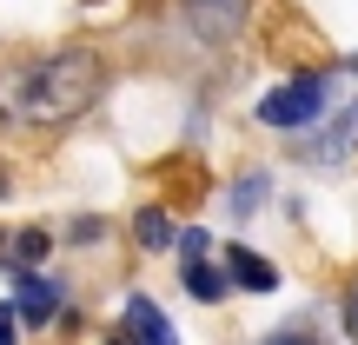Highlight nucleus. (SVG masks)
<instances>
[{"label": "nucleus", "instance_id": "f257e3e1", "mask_svg": "<svg viewBox=\"0 0 358 345\" xmlns=\"http://www.w3.org/2000/svg\"><path fill=\"white\" fill-rule=\"evenodd\" d=\"M106 93V66L93 60L87 47H66L34 60L20 80H13V106H20L34 127H66V120L93 113V100Z\"/></svg>", "mask_w": 358, "mask_h": 345}, {"label": "nucleus", "instance_id": "f03ea898", "mask_svg": "<svg viewBox=\"0 0 358 345\" xmlns=\"http://www.w3.org/2000/svg\"><path fill=\"white\" fill-rule=\"evenodd\" d=\"M325 113V73H299V80H285V87H272L266 100H259V120L266 127H312V120Z\"/></svg>", "mask_w": 358, "mask_h": 345}, {"label": "nucleus", "instance_id": "7ed1b4c3", "mask_svg": "<svg viewBox=\"0 0 358 345\" xmlns=\"http://www.w3.org/2000/svg\"><path fill=\"white\" fill-rule=\"evenodd\" d=\"M13 312H20V325H47L53 312H60V279H47V272H13Z\"/></svg>", "mask_w": 358, "mask_h": 345}, {"label": "nucleus", "instance_id": "20e7f679", "mask_svg": "<svg viewBox=\"0 0 358 345\" xmlns=\"http://www.w3.org/2000/svg\"><path fill=\"white\" fill-rule=\"evenodd\" d=\"M127 339H133V345H179L173 325H166V312H159L153 299H140V293L127 299Z\"/></svg>", "mask_w": 358, "mask_h": 345}, {"label": "nucleus", "instance_id": "39448f33", "mask_svg": "<svg viewBox=\"0 0 358 345\" xmlns=\"http://www.w3.org/2000/svg\"><path fill=\"white\" fill-rule=\"evenodd\" d=\"M226 272H232V286H245V293H272V286H279L272 259H259L252 246H226Z\"/></svg>", "mask_w": 358, "mask_h": 345}, {"label": "nucleus", "instance_id": "423d86ee", "mask_svg": "<svg viewBox=\"0 0 358 345\" xmlns=\"http://www.w3.org/2000/svg\"><path fill=\"white\" fill-rule=\"evenodd\" d=\"M186 293H192V299H206V306H213V299H226V279L206 266V253H199V259H186Z\"/></svg>", "mask_w": 358, "mask_h": 345}, {"label": "nucleus", "instance_id": "0eeeda50", "mask_svg": "<svg viewBox=\"0 0 358 345\" xmlns=\"http://www.w3.org/2000/svg\"><path fill=\"white\" fill-rule=\"evenodd\" d=\"M133 232H140V246H153V253H159V246H173V219L159 213V206H146V213H140V226H133Z\"/></svg>", "mask_w": 358, "mask_h": 345}, {"label": "nucleus", "instance_id": "6e6552de", "mask_svg": "<svg viewBox=\"0 0 358 345\" xmlns=\"http://www.w3.org/2000/svg\"><path fill=\"white\" fill-rule=\"evenodd\" d=\"M40 253H47V232H20V239L7 246V259H13V266H40Z\"/></svg>", "mask_w": 358, "mask_h": 345}, {"label": "nucleus", "instance_id": "1a4fd4ad", "mask_svg": "<svg viewBox=\"0 0 358 345\" xmlns=\"http://www.w3.org/2000/svg\"><path fill=\"white\" fill-rule=\"evenodd\" d=\"M13 332H20V312H13V306H0V345H13Z\"/></svg>", "mask_w": 358, "mask_h": 345}, {"label": "nucleus", "instance_id": "9d476101", "mask_svg": "<svg viewBox=\"0 0 358 345\" xmlns=\"http://www.w3.org/2000/svg\"><path fill=\"white\" fill-rule=\"evenodd\" d=\"M266 345H319V339H312V332H272Z\"/></svg>", "mask_w": 358, "mask_h": 345}, {"label": "nucleus", "instance_id": "9b49d317", "mask_svg": "<svg viewBox=\"0 0 358 345\" xmlns=\"http://www.w3.org/2000/svg\"><path fill=\"white\" fill-rule=\"evenodd\" d=\"M345 332L358 339V286H352V293H345Z\"/></svg>", "mask_w": 358, "mask_h": 345}]
</instances>
